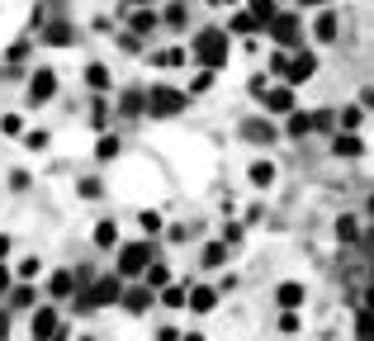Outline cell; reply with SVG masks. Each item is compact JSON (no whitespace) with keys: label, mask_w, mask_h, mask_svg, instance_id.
Listing matches in <instances>:
<instances>
[{"label":"cell","mask_w":374,"mask_h":341,"mask_svg":"<svg viewBox=\"0 0 374 341\" xmlns=\"http://www.w3.org/2000/svg\"><path fill=\"white\" fill-rule=\"evenodd\" d=\"M341 280H346L355 294H365V289L374 285V247L370 242H346L341 247Z\"/></svg>","instance_id":"6da1fadb"},{"label":"cell","mask_w":374,"mask_h":341,"mask_svg":"<svg viewBox=\"0 0 374 341\" xmlns=\"http://www.w3.org/2000/svg\"><path fill=\"white\" fill-rule=\"evenodd\" d=\"M228 53H232V38L223 28H199L194 33V57L214 72V67H228Z\"/></svg>","instance_id":"7a4b0ae2"},{"label":"cell","mask_w":374,"mask_h":341,"mask_svg":"<svg viewBox=\"0 0 374 341\" xmlns=\"http://www.w3.org/2000/svg\"><path fill=\"white\" fill-rule=\"evenodd\" d=\"M142 109H147L152 119H176V114L185 109V90H176V85H152V90L142 95Z\"/></svg>","instance_id":"3957f363"},{"label":"cell","mask_w":374,"mask_h":341,"mask_svg":"<svg viewBox=\"0 0 374 341\" xmlns=\"http://www.w3.org/2000/svg\"><path fill=\"white\" fill-rule=\"evenodd\" d=\"M119 299H124V285L114 275H105V280H95L90 289L76 294V308H105V303H119Z\"/></svg>","instance_id":"277c9868"},{"label":"cell","mask_w":374,"mask_h":341,"mask_svg":"<svg viewBox=\"0 0 374 341\" xmlns=\"http://www.w3.org/2000/svg\"><path fill=\"white\" fill-rule=\"evenodd\" d=\"M152 261H157V256H152V242H133V247H124V251H119V275H124V280H133V275H142Z\"/></svg>","instance_id":"5b68a950"},{"label":"cell","mask_w":374,"mask_h":341,"mask_svg":"<svg viewBox=\"0 0 374 341\" xmlns=\"http://www.w3.org/2000/svg\"><path fill=\"white\" fill-rule=\"evenodd\" d=\"M270 33H275L280 48H294L298 38H303V24H298L294 15H275V19H270Z\"/></svg>","instance_id":"8992f818"},{"label":"cell","mask_w":374,"mask_h":341,"mask_svg":"<svg viewBox=\"0 0 374 341\" xmlns=\"http://www.w3.org/2000/svg\"><path fill=\"white\" fill-rule=\"evenodd\" d=\"M53 95H57V76H53V72H48V67H43L38 76L28 81V105H48Z\"/></svg>","instance_id":"52a82bcc"},{"label":"cell","mask_w":374,"mask_h":341,"mask_svg":"<svg viewBox=\"0 0 374 341\" xmlns=\"http://www.w3.org/2000/svg\"><path fill=\"white\" fill-rule=\"evenodd\" d=\"M241 138H246V142H256V147H270L280 133H275L270 119H246V124H241Z\"/></svg>","instance_id":"ba28073f"},{"label":"cell","mask_w":374,"mask_h":341,"mask_svg":"<svg viewBox=\"0 0 374 341\" xmlns=\"http://www.w3.org/2000/svg\"><path fill=\"white\" fill-rule=\"evenodd\" d=\"M57 332H62V317H57L53 308H38V313H33V341H53Z\"/></svg>","instance_id":"9c48e42d"},{"label":"cell","mask_w":374,"mask_h":341,"mask_svg":"<svg viewBox=\"0 0 374 341\" xmlns=\"http://www.w3.org/2000/svg\"><path fill=\"white\" fill-rule=\"evenodd\" d=\"M318 72V57L313 53H298V57H289V67H284V76H289V85H298V81H308Z\"/></svg>","instance_id":"30bf717a"},{"label":"cell","mask_w":374,"mask_h":341,"mask_svg":"<svg viewBox=\"0 0 374 341\" xmlns=\"http://www.w3.org/2000/svg\"><path fill=\"white\" fill-rule=\"evenodd\" d=\"M261 100H266V109H275V114H289V109H294V85H270Z\"/></svg>","instance_id":"8fae6325"},{"label":"cell","mask_w":374,"mask_h":341,"mask_svg":"<svg viewBox=\"0 0 374 341\" xmlns=\"http://www.w3.org/2000/svg\"><path fill=\"white\" fill-rule=\"evenodd\" d=\"M71 38H76V28L67 24V19H53V24L43 28V43H48V48H67Z\"/></svg>","instance_id":"7c38bea8"},{"label":"cell","mask_w":374,"mask_h":341,"mask_svg":"<svg viewBox=\"0 0 374 341\" xmlns=\"http://www.w3.org/2000/svg\"><path fill=\"white\" fill-rule=\"evenodd\" d=\"M185 303L194 308V313H209V308L218 303V289H209V285H194V289H189V299H185Z\"/></svg>","instance_id":"4fadbf2b"},{"label":"cell","mask_w":374,"mask_h":341,"mask_svg":"<svg viewBox=\"0 0 374 341\" xmlns=\"http://www.w3.org/2000/svg\"><path fill=\"white\" fill-rule=\"evenodd\" d=\"M128 313H142L147 303H152V285H137V289H124V299H119Z\"/></svg>","instance_id":"5bb4252c"},{"label":"cell","mask_w":374,"mask_h":341,"mask_svg":"<svg viewBox=\"0 0 374 341\" xmlns=\"http://www.w3.org/2000/svg\"><path fill=\"white\" fill-rule=\"evenodd\" d=\"M128 24H133V33H152V28H157V10H152V5H133Z\"/></svg>","instance_id":"9a60e30c"},{"label":"cell","mask_w":374,"mask_h":341,"mask_svg":"<svg viewBox=\"0 0 374 341\" xmlns=\"http://www.w3.org/2000/svg\"><path fill=\"white\" fill-rule=\"evenodd\" d=\"M313 38H318V43H337V15H332V10H322V15H318Z\"/></svg>","instance_id":"2e32d148"},{"label":"cell","mask_w":374,"mask_h":341,"mask_svg":"<svg viewBox=\"0 0 374 341\" xmlns=\"http://www.w3.org/2000/svg\"><path fill=\"white\" fill-rule=\"evenodd\" d=\"M48 294H53V299H67V294H76V275H71V270H57L53 280H48Z\"/></svg>","instance_id":"e0dca14e"},{"label":"cell","mask_w":374,"mask_h":341,"mask_svg":"<svg viewBox=\"0 0 374 341\" xmlns=\"http://www.w3.org/2000/svg\"><path fill=\"white\" fill-rule=\"evenodd\" d=\"M332 152H337V157H360V152H365V142H360L355 133H337V142H332Z\"/></svg>","instance_id":"ac0fdd59"},{"label":"cell","mask_w":374,"mask_h":341,"mask_svg":"<svg viewBox=\"0 0 374 341\" xmlns=\"http://www.w3.org/2000/svg\"><path fill=\"white\" fill-rule=\"evenodd\" d=\"M298 303H303V285L284 280V285H280V308H298Z\"/></svg>","instance_id":"d6986e66"},{"label":"cell","mask_w":374,"mask_h":341,"mask_svg":"<svg viewBox=\"0 0 374 341\" xmlns=\"http://www.w3.org/2000/svg\"><path fill=\"white\" fill-rule=\"evenodd\" d=\"M313 133V114H298V109H289V138H308Z\"/></svg>","instance_id":"ffe728a7"},{"label":"cell","mask_w":374,"mask_h":341,"mask_svg":"<svg viewBox=\"0 0 374 341\" xmlns=\"http://www.w3.org/2000/svg\"><path fill=\"white\" fill-rule=\"evenodd\" d=\"M251 15H256V24L261 28H270V19H275L280 10H275V0H251Z\"/></svg>","instance_id":"44dd1931"},{"label":"cell","mask_w":374,"mask_h":341,"mask_svg":"<svg viewBox=\"0 0 374 341\" xmlns=\"http://www.w3.org/2000/svg\"><path fill=\"white\" fill-rule=\"evenodd\" d=\"M85 85H90V90H109V67H100V62L85 67Z\"/></svg>","instance_id":"7402d4cb"},{"label":"cell","mask_w":374,"mask_h":341,"mask_svg":"<svg viewBox=\"0 0 374 341\" xmlns=\"http://www.w3.org/2000/svg\"><path fill=\"white\" fill-rule=\"evenodd\" d=\"M142 275H147V285H152V289H166V285H171V270H166L161 261H152L147 270H142Z\"/></svg>","instance_id":"603a6c76"},{"label":"cell","mask_w":374,"mask_h":341,"mask_svg":"<svg viewBox=\"0 0 374 341\" xmlns=\"http://www.w3.org/2000/svg\"><path fill=\"white\" fill-rule=\"evenodd\" d=\"M114 242H119V228H114V223H100V228H95V247H105V251H114Z\"/></svg>","instance_id":"cb8c5ba5"},{"label":"cell","mask_w":374,"mask_h":341,"mask_svg":"<svg viewBox=\"0 0 374 341\" xmlns=\"http://www.w3.org/2000/svg\"><path fill=\"white\" fill-rule=\"evenodd\" d=\"M185 299H189V289H180V285L161 289V303H166V308H185Z\"/></svg>","instance_id":"d4e9b609"},{"label":"cell","mask_w":374,"mask_h":341,"mask_svg":"<svg viewBox=\"0 0 374 341\" xmlns=\"http://www.w3.org/2000/svg\"><path fill=\"white\" fill-rule=\"evenodd\" d=\"M95 157H100V161H114V157H119V138H114V133H105V138L95 142Z\"/></svg>","instance_id":"484cf974"},{"label":"cell","mask_w":374,"mask_h":341,"mask_svg":"<svg viewBox=\"0 0 374 341\" xmlns=\"http://www.w3.org/2000/svg\"><path fill=\"white\" fill-rule=\"evenodd\" d=\"M246 176H251V185H270V181H275V166H270V161H251Z\"/></svg>","instance_id":"4316f807"},{"label":"cell","mask_w":374,"mask_h":341,"mask_svg":"<svg viewBox=\"0 0 374 341\" xmlns=\"http://www.w3.org/2000/svg\"><path fill=\"white\" fill-rule=\"evenodd\" d=\"M223 261H228V242H209V247H204V265L214 270V265H223Z\"/></svg>","instance_id":"83f0119b"},{"label":"cell","mask_w":374,"mask_h":341,"mask_svg":"<svg viewBox=\"0 0 374 341\" xmlns=\"http://www.w3.org/2000/svg\"><path fill=\"white\" fill-rule=\"evenodd\" d=\"M228 28H232V33H256L261 24H256V15H251V10H241V15H232V24H228Z\"/></svg>","instance_id":"f1b7e54d"},{"label":"cell","mask_w":374,"mask_h":341,"mask_svg":"<svg viewBox=\"0 0 374 341\" xmlns=\"http://www.w3.org/2000/svg\"><path fill=\"white\" fill-rule=\"evenodd\" d=\"M10 303H15V308H28V303H33V289L28 285H10Z\"/></svg>","instance_id":"f546056e"},{"label":"cell","mask_w":374,"mask_h":341,"mask_svg":"<svg viewBox=\"0 0 374 341\" xmlns=\"http://www.w3.org/2000/svg\"><path fill=\"white\" fill-rule=\"evenodd\" d=\"M152 62H157V67H180V62H189V57L180 53V48H166V53H157Z\"/></svg>","instance_id":"4dcf8cb0"},{"label":"cell","mask_w":374,"mask_h":341,"mask_svg":"<svg viewBox=\"0 0 374 341\" xmlns=\"http://www.w3.org/2000/svg\"><path fill=\"white\" fill-rule=\"evenodd\" d=\"M119 109H124V114H142V90H128V95L119 100Z\"/></svg>","instance_id":"1f68e13d"},{"label":"cell","mask_w":374,"mask_h":341,"mask_svg":"<svg viewBox=\"0 0 374 341\" xmlns=\"http://www.w3.org/2000/svg\"><path fill=\"white\" fill-rule=\"evenodd\" d=\"M166 24H171V28H185V24H189V19H185V5H180V0L166 10Z\"/></svg>","instance_id":"d6a6232c"},{"label":"cell","mask_w":374,"mask_h":341,"mask_svg":"<svg viewBox=\"0 0 374 341\" xmlns=\"http://www.w3.org/2000/svg\"><path fill=\"white\" fill-rule=\"evenodd\" d=\"M355 332H360V341H374V313H370V308L360 313V322H355Z\"/></svg>","instance_id":"836d02e7"},{"label":"cell","mask_w":374,"mask_h":341,"mask_svg":"<svg viewBox=\"0 0 374 341\" xmlns=\"http://www.w3.org/2000/svg\"><path fill=\"white\" fill-rule=\"evenodd\" d=\"M337 237H341V242H355V237H360L355 218H341V223H337Z\"/></svg>","instance_id":"e575fe53"},{"label":"cell","mask_w":374,"mask_h":341,"mask_svg":"<svg viewBox=\"0 0 374 341\" xmlns=\"http://www.w3.org/2000/svg\"><path fill=\"white\" fill-rule=\"evenodd\" d=\"M28 57V43H15V48H10V53H5V62H10V67H19V62H24Z\"/></svg>","instance_id":"d590c367"},{"label":"cell","mask_w":374,"mask_h":341,"mask_svg":"<svg viewBox=\"0 0 374 341\" xmlns=\"http://www.w3.org/2000/svg\"><path fill=\"white\" fill-rule=\"evenodd\" d=\"M280 327H284V332H298L303 322H298V313H294V308H284V317H280Z\"/></svg>","instance_id":"8d00e7d4"},{"label":"cell","mask_w":374,"mask_h":341,"mask_svg":"<svg viewBox=\"0 0 374 341\" xmlns=\"http://www.w3.org/2000/svg\"><path fill=\"white\" fill-rule=\"evenodd\" d=\"M142 228H147V233H161V218H157V209H147V213H142Z\"/></svg>","instance_id":"74e56055"},{"label":"cell","mask_w":374,"mask_h":341,"mask_svg":"<svg viewBox=\"0 0 374 341\" xmlns=\"http://www.w3.org/2000/svg\"><path fill=\"white\" fill-rule=\"evenodd\" d=\"M223 242H228V247H237V242H241V228H237V223H228V228H223Z\"/></svg>","instance_id":"f35d334b"},{"label":"cell","mask_w":374,"mask_h":341,"mask_svg":"<svg viewBox=\"0 0 374 341\" xmlns=\"http://www.w3.org/2000/svg\"><path fill=\"white\" fill-rule=\"evenodd\" d=\"M33 275H38V256H28V261L19 265V280H33Z\"/></svg>","instance_id":"ab89813d"},{"label":"cell","mask_w":374,"mask_h":341,"mask_svg":"<svg viewBox=\"0 0 374 341\" xmlns=\"http://www.w3.org/2000/svg\"><path fill=\"white\" fill-rule=\"evenodd\" d=\"M284 67H289V53H275V57H270V72H280V76H284Z\"/></svg>","instance_id":"60d3db41"},{"label":"cell","mask_w":374,"mask_h":341,"mask_svg":"<svg viewBox=\"0 0 374 341\" xmlns=\"http://www.w3.org/2000/svg\"><path fill=\"white\" fill-rule=\"evenodd\" d=\"M341 124H346V128H355V124H360V105H350L346 114H341Z\"/></svg>","instance_id":"b9f144b4"},{"label":"cell","mask_w":374,"mask_h":341,"mask_svg":"<svg viewBox=\"0 0 374 341\" xmlns=\"http://www.w3.org/2000/svg\"><path fill=\"white\" fill-rule=\"evenodd\" d=\"M360 109H374V85H365V90H360Z\"/></svg>","instance_id":"7bdbcfd3"},{"label":"cell","mask_w":374,"mask_h":341,"mask_svg":"<svg viewBox=\"0 0 374 341\" xmlns=\"http://www.w3.org/2000/svg\"><path fill=\"white\" fill-rule=\"evenodd\" d=\"M10 285H15V280H10V270L0 265V294H10Z\"/></svg>","instance_id":"ee69618b"},{"label":"cell","mask_w":374,"mask_h":341,"mask_svg":"<svg viewBox=\"0 0 374 341\" xmlns=\"http://www.w3.org/2000/svg\"><path fill=\"white\" fill-rule=\"evenodd\" d=\"M10 247H15V242H10V237L0 233V261H5V256H10Z\"/></svg>","instance_id":"f6af8a7d"},{"label":"cell","mask_w":374,"mask_h":341,"mask_svg":"<svg viewBox=\"0 0 374 341\" xmlns=\"http://www.w3.org/2000/svg\"><path fill=\"white\" fill-rule=\"evenodd\" d=\"M5 337H10V317L0 313V341H5Z\"/></svg>","instance_id":"bcb514c9"},{"label":"cell","mask_w":374,"mask_h":341,"mask_svg":"<svg viewBox=\"0 0 374 341\" xmlns=\"http://www.w3.org/2000/svg\"><path fill=\"white\" fill-rule=\"evenodd\" d=\"M365 308H370V313H374V285L365 289Z\"/></svg>","instance_id":"7dc6e473"},{"label":"cell","mask_w":374,"mask_h":341,"mask_svg":"<svg viewBox=\"0 0 374 341\" xmlns=\"http://www.w3.org/2000/svg\"><path fill=\"white\" fill-rule=\"evenodd\" d=\"M180 341H204V337H199V332H189V337H180Z\"/></svg>","instance_id":"c3c4849f"},{"label":"cell","mask_w":374,"mask_h":341,"mask_svg":"<svg viewBox=\"0 0 374 341\" xmlns=\"http://www.w3.org/2000/svg\"><path fill=\"white\" fill-rule=\"evenodd\" d=\"M128 5H152V0H128Z\"/></svg>","instance_id":"681fc988"},{"label":"cell","mask_w":374,"mask_h":341,"mask_svg":"<svg viewBox=\"0 0 374 341\" xmlns=\"http://www.w3.org/2000/svg\"><path fill=\"white\" fill-rule=\"evenodd\" d=\"M53 341H67V332H57V337H53Z\"/></svg>","instance_id":"f907efd6"},{"label":"cell","mask_w":374,"mask_h":341,"mask_svg":"<svg viewBox=\"0 0 374 341\" xmlns=\"http://www.w3.org/2000/svg\"><path fill=\"white\" fill-rule=\"evenodd\" d=\"M214 5H232V0H214Z\"/></svg>","instance_id":"816d5d0a"},{"label":"cell","mask_w":374,"mask_h":341,"mask_svg":"<svg viewBox=\"0 0 374 341\" xmlns=\"http://www.w3.org/2000/svg\"><path fill=\"white\" fill-rule=\"evenodd\" d=\"M303 5H322V0H303Z\"/></svg>","instance_id":"f5cc1de1"},{"label":"cell","mask_w":374,"mask_h":341,"mask_svg":"<svg viewBox=\"0 0 374 341\" xmlns=\"http://www.w3.org/2000/svg\"><path fill=\"white\" fill-rule=\"evenodd\" d=\"M80 341H90V337H80Z\"/></svg>","instance_id":"db71d44e"}]
</instances>
